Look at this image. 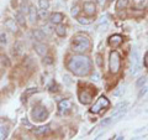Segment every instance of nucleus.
<instances>
[{
	"label": "nucleus",
	"instance_id": "nucleus-1",
	"mask_svg": "<svg viewBox=\"0 0 148 140\" xmlns=\"http://www.w3.org/2000/svg\"><path fill=\"white\" fill-rule=\"evenodd\" d=\"M66 66H67L68 71L72 72L74 76L85 77L91 72L92 62L88 56H84L83 53H78V55L72 56V57L68 60Z\"/></svg>",
	"mask_w": 148,
	"mask_h": 140
},
{
	"label": "nucleus",
	"instance_id": "nucleus-2",
	"mask_svg": "<svg viewBox=\"0 0 148 140\" xmlns=\"http://www.w3.org/2000/svg\"><path fill=\"white\" fill-rule=\"evenodd\" d=\"M71 49L77 53H85L88 51H90L91 41L89 39V36L85 34H82V32L74 35L71 41Z\"/></svg>",
	"mask_w": 148,
	"mask_h": 140
},
{
	"label": "nucleus",
	"instance_id": "nucleus-3",
	"mask_svg": "<svg viewBox=\"0 0 148 140\" xmlns=\"http://www.w3.org/2000/svg\"><path fill=\"white\" fill-rule=\"evenodd\" d=\"M48 115H49V112L43 105H36L31 110V118L32 120H35L37 123L45 122L46 119H48Z\"/></svg>",
	"mask_w": 148,
	"mask_h": 140
},
{
	"label": "nucleus",
	"instance_id": "nucleus-4",
	"mask_svg": "<svg viewBox=\"0 0 148 140\" xmlns=\"http://www.w3.org/2000/svg\"><path fill=\"white\" fill-rule=\"evenodd\" d=\"M109 68L112 74H116L121 68V56L117 51H111L109 58Z\"/></svg>",
	"mask_w": 148,
	"mask_h": 140
},
{
	"label": "nucleus",
	"instance_id": "nucleus-5",
	"mask_svg": "<svg viewBox=\"0 0 148 140\" xmlns=\"http://www.w3.org/2000/svg\"><path fill=\"white\" fill-rule=\"evenodd\" d=\"M109 107H110V100L105 96H101L95 102V104L90 108V113H100L103 109H108Z\"/></svg>",
	"mask_w": 148,
	"mask_h": 140
},
{
	"label": "nucleus",
	"instance_id": "nucleus-6",
	"mask_svg": "<svg viewBox=\"0 0 148 140\" xmlns=\"http://www.w3.org/2000/svg\"><path fill=\"white\" fill-rule=\"evenodd\" d=\"M131 61H132L131 73H132V76H136V74L141 71V63H140V51L137 50V47H133V50H132Z\"/></svg>",
	"mask_w": 148,
	"mask_h": 140
},
{
	"label": "nucleus",
	"instance_id": "nucleus-7",
	"mask_svg": "<svg viewBox=\"0 0 148 140\" xmlns=\"http://www.w3.org/2000/svg\"><path fill=\"white\" fill-rule=\"evenodd\" d=\"M95 93V92H94ZM94 93L91 91H89L88 88H84V89H80L79 93H78V98H79V102L82 104L88 105L92 102V98H94Z\"/></svg>",
	"mask_w": 148,
	"mask_h": 140
},
{
	"label": "nucleus",
	"instance_id": "nucleus-8",
	"mask_svg": "<svg viewBox=\"0 0 148 140\" xmlns=\"http://www.w3.org/2000/svg\"><path fill=\"white\" fill-rule=\"evenodd\" d=\"M128 105V102H121V103H119L116 105V108H115V110L112 112V118H121V116H123L125 112H126V107Z\"/></svg>",
	"mask_w": 148,
	"mask_h": 140
},
{
	"label": "nucleus",
	"instance_id": "nucleus-9",
	"mask_svg": "<svg viewBox=\"0 0 148 140\" xmlns=\"http://www.w3.org/2000/svg\"><path fill=\"white\" fill-rule=\"evenodd\" d=\"M123 42V37L121 35H119V34H115V35H111L109 37V40H108V44L110 47H112V49H116L119 47V46H121Z\"/></svg>",
	"mask_w": 148,
	"mask_h": 140
},
{
	"label": "nucleus",
	"instance_id": "nucleus-10",
	"mask_svg": "<svg viewBox=\"0 0 148 140\" xmlns=\"http://www.w3.org/2000/svg\"><path fill=\"white\" fill-rule=\"evenodd\" d=\"M4 25H5L6 29L12 32V34H17L18 32V24H17V21L16 20H14V19L11 17H8L5 21H4Z\"/></svg>",
	"mask_w": 148,
	"mask_h": 140
},
{
	"label": "nucleus",
	"instance_id": "nucleus-11",
	"mask_svg": "<svg viewBox=\"0 0 148 140\" xmlns=\"http://www.w3.org/2000/svg\"><path fill=\"white\" fill-rule=\"evenodd\" d=\"M83 10L86 16H94L96 12V6L92 1H85L83 4Z\"/></svg>",
	"mask_w": 148,
	"mask_h": 140
},
{
	"label": "nucleus",
	"instance_id": "nucleus-12",
	"mask_svg": "<svg viewBox=\"0 0 148 140\" xmlns=\"http://www.w3.org/2000/svg\"><path fill=\"white\" fill-rule=\"evenodd\" d=\"M72 108H73V104H72V102L69 99H63V100H61L58 103V109H59V112H61L62 114H67Z\"/></svg>",
	"mask_w": 148,
	"mask_h": 140
},
{
	"label": "nucleus",
	"instance_id": "nucleus-13",
	"mask_svg": "<svg viewBox=\"0 0 148 140\" xmlns=\"http://www.w3.org/2000/svg\"><path fill=\"white\" fill-rule=\"evenodd\" d=\"M34 49L36 51V53L42 56V57H45V56L47 55V52H48V47L45 44L41 42V41H37V42L34 44Z\"/></svg>",
	"mask_w": 148,
	"mask_h": 140
},
{
	"label": "nucleus",
	"instance_id": "nucleus-14",
	"mask_svg": "<svg viewBox=\"0 0 148 140\" xmlns=\"http://www.w3.org/2000/svg\"><path fill=\"white\" fill-rule=\"evenodd\" d=\"M64 20V15L62 12H53L49 15V22L52 25H59L62 24V21Z\"/></svg>",
	"mask_w": 148,
	"mask_h": 140
},
{
	"label": "nucleus",
	"instance_id": "nucleus-15",
	"mask_svg": "<svg viewBox=\"0 0 148 140\" xmlns=\"http://www.w3.org/2000/svg\"><path fill=\"white\" fill-rule=\"evenodd\" d=\"M31 35H32V37H34L36 41H43L46 37H47V34H46L43 30H41V29L32 30L31 31Z\"/></svg>",
	"mask_w": 148,
	"mask_h": 140
},
{
	"label": "nucleus",
	"instance_id": "nucleus-16",
	"mask_svg": "<svg viewBox=\"0 0 148 140\" xmlns=\"http://www.w3.org/2000/svg\"><path fill=\"white\" fill-rule=\"evenodd\" d=\"M29 19H30V21L31 22H35L38 20V10L34 6V5H30V9H29Z\"/></svg>",
	"mask_w": 148,
	"mask_h": 140
},
{
	"label": "nucleus",
	"instance_id": "nucleus-17",
	"mask_svg": "<svg viewBox=\"0 0 148 140\" xmlns=\"http://www.w3.org/2000/svg\"><path fill=\"white\" fill-rule=\"evenodd\" d=\"M49 130H51L49 127L48 125H46V127H38V128L34 129V133H35V135H37V137H42V135L48 134Z\"/></svg>",
	"mask_w": 148,
	"mask_h": 140
},
{
	"label": "nucleus",
	"instance_id": "nucleus-18",
	"mask_svg": "<svg viewBox=\"0 0 148 140\" xmlns=\"http://www.w3.org/2000/svg\"><path fill=\"white\" fill-rule=\"evenodd\" d=\"M15 20L17 21V24L20 26H26V19H25V14L21 12L18 10L16 14H15Z\"/></svg>",
	"mask_w": 148,
	"mask_h": 140
},
{
	"label": "nucleus",
	"instance_id": "nucleus-19",
	"mask_svg": "<svg viewBox=\"0 0 148 140\" xmlns=\"http://www.w3.org/2000/svg\"><path fill=\"white\" fill-rule=\"evenodd\" d=\"M54 31H56V34H57V36H59V37H64V36L67 35V29H66V26H63L62 24L57 25V27L54 29Z\"/></svg>",
	"mask_w": 148,
	"mask_h": 140
},
{
	"label": "nucleus",
	"instance_id": "nucleus-20",
	"mask_svg": "<svg viewBox=\"0 0 148 140\" xmlns=\"http://www.w3.org/2000/svg\"><path fill=\"white\" fill-rule=\"evenodd\" d=\"M131 0H117L116 3V10H122V9H126L128 6V4Z\"/></svg>",
	"mask_w": 148,
	"mask_h": 140
},
{
	"label": "nucleus",
	"instance_id": "nucleus-21",
	"mask_svg": "<svg viewBox=\"0 0 148 140\" xmlns=\"http://www.w3.org/2000/svg\"><path fill=\"white\" fill-rule=\"evenodd\" d=\"M77 20H78V22H80V24H83V25H90L92 22L91 16H85V17L84 16H78Z\"/></svg>",
	"mask_w": 148,
	"mask_h": 140
},
{
	"label": "nucleus",
	"instance_id": "nucleus-22",
	"mask_svg": "<svg viewBox=\"0 0 148 140\" xmlns=\"http://www.w3.org/2000/svg\"><path fill=\"white\" fill-rule=\"evenodd\" d=\"M38 92V88L36 87H32V88H27V89L25 91V93L22 94V97H24V99H27V97H30L32 94H35V93Z\"/></svg>",
	"mask_w": 148,
	"mask_h": 140
},
{
	"label": "nucleus",
	"instance_id": "nucleus-23",
	"mask_svg": "<svg viewBox=\"0 0 148 140\" xmlns=\"http://www.w3.org/2000/svg\"><path fill=\"white\" fill-rule=\"evenodd\" d=\"M12 49H14V50H12V55H14V56H18V55L22 52V45H21L20 42H17V44L14 45Z\"/></svg>",
	"mask_w": 148,
	"mask_h": 140
},
{
	"label": "nucleus",
	"instance_id": "nucleus-24",
	"mask_svg": "<svg viewBox=\"0 0 148 140\" xmlns=\"http://www.w3.org/2000/svg\"><path fill=\"white\" fill-rule=\"evenodd\" d=\"M95 61H96V64L101 68L104 67V58H103V55L101 53H96L95 55Z\"/></svg>",
	"mask_w": 148,
	"mask_h": 140
},
{
	"label": "nucleus",
	"instance_id": "nucleus-25",
	"mask_svg": "<svg viewBox=\"0 0 148 140\" xmlns=\"http://www.w3.org/2000/svg\"><path fill=\"white\" fill-rule=\"evenodd\" d=\"M147 83V77L146 76H143V77H140L137 79V82H136V87L137 88H141V87H143Z\"/></svg>",
	"mask_w": 148,
	"mask_h": 140
},
{
	"label": "nucleus",
	"instance_id": "nucleus-26",
	"mask_svg": "<svg viewBox=\"0 0 148 140\" xmlns=\"http://www.w3.org/2000/svg\"><path fill=\"white\" fill-rule=\"evenodd\" d=\"M29 9H30V5L27 4L26 1H22L21 5H20V11L24 12V14H29Z\"/></svg>",
	"mask_w": 148,
	"mask_h": 140
},
{
	"label": "nucleus",
	"instance_id": "nucleus-27",
	"mask_svg": "<svg viewBox=\"0 0 148 140\" xmlns=\"http://www.w3.org/2000/svg\"><path fill=\"white\" fill-rule=\"evenodd\" d=\"M38 6L40 9H47L49 8V1L48 0H38Z\"/></svg>",
	"mask_w": 148,
	"mask_h": 140
},
{
	"label": "nucleus",
	"instance_id": "nucleus-28",
	"mask_svg": "<svg viewBox=\"0 0 148 140\" xmlns=\"http://www.w3.org/2000/svg\"><path fill=\"white\" fill-rule=\"evenodd\" d=\"M47 17H48L47 9H40L38 10V19H47Z\"/></svg>",
	"mask_w": 148,
	"mask_h": 140
},
{
	"label": "nucleus",
	"instance_id": "nucleus-29",
	"mask_svg": "<svg viewBox=\"0 0 148 140\" xmlns=\"http://www.w3.org/2000/svg\"><path fill=\"white\" fill-rule=\"evenodd\" d=\"M8 44V36L5 34V31L0 32V45H6Z\"/></svg>",
	"mask_w": 148,
	"mask_h": 140
},
{
	"label": "nucleus",
	"instance_id": "nucleus-30",
	"mask_svg": "<svg viewBox=\"0 0 148 140\" xmlns=\"http://www.w3.org/2000/svg\"><path fill=\"white\" fill-rule=\"evenodd\" d=\"M0 63H1L3 66H6V67L10 66V61H9V58L6 57V56H4V55L0 56Z\"/></svg>",
	"mask_w": 148,
	"mask_h": 140
},
{
	"label": "nucleus",
	"instance_id": "nucleus-31",
	"mask_svg": "<svg viewBox=\"0 0 148 140\" xmlns=\"http://www.w3.org/2000/svg\"><path fill=\"white\" fill-rule=\"evenodd\" d=\"M79 11H80L79 6H78V5H74V6L72 8V10H71L72 16H74V17H78V16H79Z\"/></svg>",
	"mask_w": 148,
	"mask_h": 140
},
{
	"label": "nucleus",
	"instance_id": "nucleus-32",
	"mask_svg": "<svg viewBox=\"0 0 148 140\" xmlns=\"http://www.w3.org/2000/svg\"><path fill=\"white\" fill-rule=\"evenodd\" d=\"M6 137H8V129L0 127V140L6 139Z\"/></svg>",
	"mask_w": 148,
	"mask_h": 140
},
{
	"label": "nucleus",
	"instance_id": "nucleus-33",
	"mask_svg": "<svg viewBox=\"0 0 148 140\" xmlns=\"http://www.w3.org/2000/svg\"><path fill=\"white\" fill-rule=\"evenodd\" d=\"M111 123H112V116H111V118H105L103 122H101V127H104V128H106L108 127V125H110Z\"/></svg>",
	"mask_w": 148,
	"mask_h": 140
},
{
	"label": "nucleus",
	"instance_id": "nucleus-34",
	"mask_svg": "<svg viewBox=\"0 0 148 140\" xmlns=\"http://www.w3.org/2000/svg\"><path fill=\"white\" fill-rule=\"evenodd\" d=\"M42 63L43 64H52L53 63V58L49 57V56H45V58L42 60Z\"/></svg>",
	"mask_w": 148,
	"mask_h": 140
},
{
	"label": "nucleus",
	"instance_id": "nucleus-35",
	"mask_svg": "<svg viewBox=\"0 0 148 140\" xmlns=\"http://www.w3.org/2000/svg\"><path fill=\"white\" fill-rule=\"evenodd\" d=\"M51 25H52V24H51ZM51 25H46V26H43L42 27V30L46 32V34H47V35H49V34H52V32L54 31L53 29H52V27H51Z\"/></svg>",
	"mask_w": 148,
	"mask_h": 140
},
{
	"label": "nucleus",
	"instance_id": "nucleus-36",
	"mask_svg": "<svg viewBox=\"0 0 148 140\" xmlns=\"http://www.w3.org/2000/svg\"><path fill=\"white\" fill-rule=\"evenodd\" d=\"M147 92H148V88H147V87H143V88H142V89L140 91V93H138V98H142L143 96H145V94H146V93H147Z\"/></svg>",
	"mask_w": 148,
	"mask_h": 140
},
{
	"label": "nucleus",
	"instance_id": "nucleus-37",
	"mask_svg": "<svg viewBox=\"0 0 148 140\" xmlns=\"http://www.w3.org/2000/svg\"><path fill=\"white\" fill-rule=\"evenodd\" d=\"M143 64H145L146 68H148V52L145 55V57H143Z\"/></svg>",
	"mask_w": 148,
	"mask_h": 140
},
{
	"label": "nucleus",
	"instance_id": "nucleus-38",
	"mask_svg": "<svg viewBox=\"0 0 148 140\" xmlns=\"http://www.w3.org/2000/svg\"><path fill=\"white\" fill-rule=\"evenodd\" d=\"M96 1H98V4H99L100 6H105V4H106L108 0H96Z\"/></svg>",
	"mask_w": 148,
	"mask_h": 140
},
{
	"label": "nucleus",
	"instance_id": "nucleus-39",
	"mask_svg": "<svg viewBox=\"0 0 148 140\" xmlns=\"http://www.w3.org/2000/svg\"><path fill=\"white\" fill-rule=\"evenodd\" d=\"M109 1H114V0H109Z\"/></svg>",
	"mask_w": 148,
	"mask_h": 140
}]
</instances>
